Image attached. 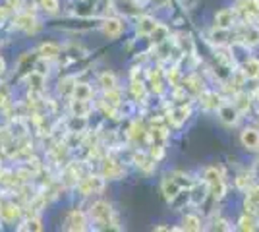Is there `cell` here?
<instances>
[{
  "instance_id": "1",
  "label": "cell",
  "mask_w": 259,
  "mask_h": 232,
  "mask_svg": "<svg viewBox=\"0 0 259 232\" xmlns=\"http://www.w3.org/2000/svg\"><path fill=\"white\" fill-rule=\"evenodd\" d=\"M203 176H205V182H207V186H209V190H211V194H213V198L215 199L225 198V194H227V184H225L223 172H221L217 166H207Z\"/></svg>"
},
{
  "instance_id": "2",
  "label": "cell",
  "mask_w": 259,
  "mask_h": 232,
  "mask_svg": "<svg viewBox=\"0 0 259 232\" xmlns=\"http://www.w3.org/2000/svg\"><path fill=\"white\" fill-rule=\"evenodd\" d=\"M91 219L97 222L101 228H108L114 224V211L107 201H97L91 205Z\"/></svg>"
},
{
  "instance_id": "3",
  "label": "cell",
  "mask_w": 259,
  "mask_h": 232,
  "mask_svg": "<svg viewBox=\"0 0 259 232\" xmlns=\"http://www.w3.org/2000/svg\"><path fill=\"white\" fill-rule=\"evenodd\" d=\"M77 190L81 196H93V194H101L105 190V176L99 174H89L77 180Z\"/></svg>"
},
{
  "instance_id": "4",
  "label": "cell",
  "mask_w": 259,
  "mask_h": 232,
  "mask_svg": "<svg viewBox=\"0 0 259 232\" xmlns=\"http://www.w3.org/2000/svg\"><path fill=\"white\" fill-rule=\"evenodd\" d=\"M64 228L66 230H74V232H81V230H87L89 226H87V219H85V213L79 209H74L70 211L68 215H66V221H64Z\"/></svg>"
},
{
  "instance_id": "5",
  "label": "cell",
  "mask_w": 259,
  "mask_h": 232,
  "mask_svg": "<svg viewBox=\"0 0 259 232\" xmlns=\"http://www.w3.org/2000/svg\"><path fill=\"white\" fill-rule=\"evenodd\" d=\"M161 190L166 201H174V199L180 196V192H182V184H180V180L174 176V174H168V176L162 180Z\"/></svg>"
},
{
  "instance_id": "6",
  "label": "cell",
  "mask_w": 259,
  "mask_h": 232,
  "mask_svg": "<svg viewBox=\"0 0 259 232\" xmlns=\"http://www.w3.org/2000/svg\"><path fill=\"white\" fill-rule=\"evenodd\" d=\"M238 10L248 20V23L259 22V0H240Z\"/></svg>"
},
{
  "instance_id": "7",
  "label": "cell",
  "mask_w": 259,
  "mask_h": 232,
  "mask_svg": "<svg viewBox=\"0 0 259 232\" xmlns=\"http://www.w3.org/2000/svg\"><path fill=\"white\" fill-rule=\"evenodd\" d=\"M124 166L120 165L116 159H105L103 161V176L108 180H118L124 176Z\"/></svg>"
},
{
  "instance_id": "8",
  "label": "cell",
  "mask_w": 259,
  "mask_h": 232,
  "mask_svg": "<svg viewBox=\"0 0 259 232\" xmlns=\"http://www.w3.org/2000/svg\"><path fill=\"white\" fill-rule=\"evenodd\" d=\"M234 23H236V10L223 8L221 12H217V16H215L217 29H230Z\"/></svg>"
},
{
  "instance_id": "9",
  "label": "cell",
  "mask_w": 259,
  "mask_h": 232,
  "mask_svg": "<svg viewBox=\"0 0 259 232\" xmlns=\"http://www.w3.org/2000/svg\"><path fill=\"white\" fill-rule=\"evenodd\" d=\"M14 27L16 29H22V31H27V33H33L39 25H37V20L33 18L31 14H18L14 18Z\"/></svg>"
},
{
  "instance_id": "10",
  "label": "cell",
  "mask_w": 259,
  "mask_h": 232,
  "mask_svg": "<svg viewBox=\"0 0 259 232\" xmlns=\"http://www.w3.org/2000/svg\"><path fill=\"white\" fill-rule=\"evenodd\" d=\"M199 103L205 111H219V107L223 105L221 95H217L215 91H201L199 93Z\"/></svg>"
},
{
  "instance_id": "11",
  "label": "cell",
  "mask_w": 259,
  "mask_h": 232,
  "mask_svg": "<svg viewBox=\"0 0 259 232\" xmlns=\"http://www.w3.org/2000/svg\"><path fill=\"white\" fill-rule=\"evenodd\" d=\"M122 31H124V22L120 18H107L103 22V33L110 39H116Z\"/></svg>"
},
{
  "instance_id": "12",
  "label": "cell",
  "mask_w": 259,
  "mask_h": 232,
  "mask_svg": "<svg viewBox=\"0 0 259 232\" xmlns=\"http://www.w3.org/2000/svg\"><path fill=\"white\" fill-rule=\"evenodd\" d=\"M246 192H248L246 201H244L246 213H249V215H259V186H251Z\"/></svg>"
},
{
  "instance_id": "13",
  "label": "cell",
  "mask_w": 259,
  "mask_h": 232,
  "mask_svg": "<svg viewBox=\"0 0 259 232\" xmlns=\"http://www.w3.org/2000/svg\"><path fill=\"white\" fill-rule=\"evenodd\" d=\"M240 142L246 149L255 151V149H259V132L255 128H246L240 135Z\"/></svg>"
},
{
  "instance_id": "14",
  "label": "cell",
  "mask_w": 259,
  "mask_h": 232,
  "mask_svg": "<svg viewBox=\"0 0 259 232\" xmlns=\"http://www.w3.org/2000/svg\"><path fill=\"white\" fill-rule=\"evenodd\" d=\"M219 116H221V120L225 122L227 126H234L240 118V112L234 105H221L219 107Z\"/></svg>"
},
{
  "instance_id": "15",
  "label": "cell",
  "mask_w": 259,
  "mask_h": 232,
  "mask_svg": "<svg viewBox=\"0 0 259 232\" xmlns=\"http://www.w3.org/2000/svg\"><path fill=\"white\" fill-rule=\"evenodd\" d=\"M20 215H22V209H20L16 203H4V205L0 207V217H2V221L16 222L20 219Z\"/></svg>"
},
{
  "instance_id": "16",
  "label": "cell",
  "mask_w": 259,
  "mask_h": 232,
  "mask_svg": "<svg viewBox=\"0 0 259 232\" xmlns=\"http://www.w3.org/2000/svg\"><path fill=\"white\" fill-rule=\"evenodd\" d=\"M159 25V22H155L151 16H141L138 20V35L141 37H149L155 31V27Z\"/></svg>"
},
{
  "instance_id": "17",
  "label": "cell",
  "mask_w": 259,
  "mask_h": 232,
  "mask_svg": "<svg viewBox=\"0 0 259 232\" xmlns=\"http://www.w3.org/2000/svg\"><path fill=\"white\" fill-rule=\"evenodd\" d=\"M70 109H72V114H74V116L87 118L89 112H91V103L85 99H74L72 101V105H70Z\"/></svg>"
},
{
  "instance_id": "18",
  "label": "cell",
  "mask_w": 259,
  "mask_h": 232,
  "mask_svg": "<svg viewBox=\"0 0 259 232\" xmlns=\"http://www.w3.org/2000/svg\"><path fill=\"white\" fill-rule=\"evenodd\" d=\"M188 116H190V107H188V105H182V107H178V109H172V111H170L168 120L172 122L174 126H182L184 122L188 120Z\"/></svg>"
},
{
  "instance_id": "19",
  "label": "cell",
  "mask_w": 259,
  "mask_h": 232,
  "mask_svg": "<svg viewBox=\"0 0 259 232\" xmlns=\"http://www.w3.org/2000/svg\"><path fill=\"white\" fill-rule=\"evenodd\" d=\"M242 74L246 79H259V60L257 58H248L242 64Z\"/></svg>"
},
{
  "instance_id": "20",
  "label": "cell",
  "mask_w": 259,
  "mask_h": 232,
  "mask_svg": "<svg viewBox=\"0 0 259 232\" xmlns=\"http://www.w3.org/2000/svg\"><path fill=\"white\" fill-rule=\"evenodd\" d=\"M240 37H242V41L248 44V47H257L259 44V27H255V25L249 23Z\"/></svg>"
},
{
  "instance_id": "21",
  "label": "cell",
  "mask_w": 259,
  "mask_h": 232,
  "mask_svg": "<svg viewBox=\"0 0 259 232\" xmlns=\"http://www.w3.org/2000/svg\"><path fill=\"white\" fill-rule=\"evenodd\" d=\"M134 161H136V165L140 166L141 170H145V172H149L153 166H155V159H153L151 155L141 153V151L134 155Z\"/></svg>"
},
{
  "instance_id": "22",
  "label": "cell",
  "mask_w": 259,
  "mask_h": 232,
  "mask_svg": "<svg viewBox=\"0 0 259 232\" xmlns=\"http://www.w3.org/2000/svg\"><path fill=\"white\" fill-rule=\"evenodd\" d=\"M72 95H74V99H85L89 101L93 97V89L89 87V83H77L74 85V91H72Z\"/></svg>"
},
{
  "instance_id": "23",
  "label": "cell",
  "mask_w": 259,
  "mask_h": 232,
  "mask_svg": "<svg viewBox=\"0 0 259 232\" xmlns=\"http://www.w3.org/2000/svg\"><path fill=\"white\" fill-rule=\"evenodd\" d=\"M130 89H132V95L136 97V101L145 99V83H143L141 79H138L136 74L132 76V85H130Z\"/></svg>"
},
{
  "instance_id": "24",
  "label": "cell",
  "mask_w": 259,
  "mask_h": 232,
  "mask_svg": "<svg viewBox=\"0 0 259 232\" xmlns=\"http://www.w3.org/2000/svg\"><path fill=\"white\" fill-rule=\"evenodd\" d=\"M99 85L108 91V89H116L118 85V81H116V76L112 74V72H103L101 76H99Z\"/></svg>"
},
{
  "instance_id": "25",
  "label": "cell",
  "mask_w": 259,
  "mask_h": 232,
  "mask_svg": "<svg viewBox=\"0 0 259 232\" xmlns=\"http://www.w3.org/2000/svg\"><path fill=\"white\" fill-rule=\"evenodd\" d=\"M149 39H151V41H153L155 44L166 43V41L170 39V37H168V29H166L164 25H161V23H159V25L155 27V31H153V33L149 35Z\"/></svg>"
},
{
  "instance_id": "26",
  "label": "cell",
  "mask_w": 259,
  "mask_h": 232,
  "mask_svg": "<svg viewBox=\"0 0 259 232\" xmlns=\"http://www.w3.org/2000/svg\"><path fill=\"white\" fill-rule=\"evenodd\" d=\"M18 230H35V232H39V230H43V222H41V219L39 217H29V219H25V221L18 226Z\"/></svg>"
},
{
  "instance_id": "27",
  "label": "cell",
  "mask_w": 259,
  "mask_h": 232,
  "mask_svg": "<svg viewBox=\"0 0 259 232\" xmlns=\"http://www.w3.org/2000/svg\"><path fill=\"white\" fill-rule=\"evenodd\" d=\"M39 55L43 56V58H56V56L60 55V47L56 43H45L41 44V49H39Z\"/></svg>"
},
{
  "instance_id": "28",
  "label": "cell",
  "mask_w": 259,
  "mask_h": 232,
  "mask_svg": "<svg viewBox=\"0 0 259 232\" xmlns=\"http://www.w3.org/2000/svg\"><path fill=\"white\" fill-rule=\"evenodd\" d=\"M105 105H108V107H118L120 103H122V95H120L118 87L116 89H108V91H105V101H103Z\"/></svg>"
},
{
  "instance_id": "29",
  "label": "cell",
  "mask_w": 259,
  "mask_h": 232,
  "mask_svg": "<svg viewBox=\"0 0 259 232\" xmlns=\"http://www.w3.org/2000/svg\"><path fill=\"white\" fill-rule=\"evenodd\" d=\"M182 230H192V232L201 230V221L195 215H186L182 221Z\"/></svg>"
},
{
  "instance_id": "30",
  "label": "cell",
  "mask_w": 259,
  "mask_h": 232,
  "mask_svg": "<svg viewBox=\"0 0 259 232\" xmlns=\"http://www.w3.org/2000/svg\"><path fill=\"white\" fill-rule=\"evenodd\" d=\"M249 105H251V99H249V95H246V93H236L234 107L238 109V112H240V114H242V112H248L249 111Z\"/></svg>"
},
{
  "instance_id": "31",
  "label": "cell",
  "mask_w": 259,
  "mask_h": 232,
  "mask_svg": "<svg viewBox=\"0 0 259 232\" xmlns=\"http://www.w3.org/2000/svg\"><path fill=\"white\" fill-rule=\"evenodd\" d=\"M238 230H257V224L253 221V217L251 215H244V217H240V221H238Z\"/></svg>"
},
{
  "instance_id": "32",
  "label": "cell",
  "mask_w": 259,
  "mask_h": 232,
  "mask_svg": "<svg viewBox=\"0 0 259 232\" xmlns=\"http://www.w3.org/2000/svg\"><path fill=\"white\" fill-rule=\"evenodd\" d=\"M12 107V97L10 89L6 85H0V111H8Z\"/></svg>"
},
{
  "instance_id": "33",
  "label": "cell",
  "mask_w": 259,
  "mask_h": 232,
  "mask_svg": "<svg viewBox=\"0 0 259 232\" xmlns=\"http://www.w3.org/2000/svg\"><path fill=\"white\" fill-rule=\"evenodd\" d=\"M149 83H151V89L157 95H161L162 91H164L161 81V72H149Z\"/></svg>"
},
{
  "instance_id": "34",
  "label": "cell",
  "mask_w": 259,
  "mask_h": 232,
  "mask_svg": "<svg viewBox=\"0 0 259 232\" xmlns=\"http://www.w3.org/2000/svg\"><path fill=\"white\" fill-rule=\"evenodd\" d=\"M74 85H76V79L74 77H66V79L60 81V85H58V93L60 95H72Z\"/></svg>"
},
{
  "instance_id": "35",
  "label": "cell",
  "mask_w": 259,
  "mask_h": 232,
  "mask_svg": "<svg viewBox=\"0 0 259 232\" xmlns=\"http://www.w3.org/2000/svg\"><path fill=\"white\" fill-rule=\"evenodd\" d=\"M182 87L190 89V91H194V93H201V91H203V87H201V83H199L197 77H186Z\"/></svg>"
},
{
  "instance_id": "36",
  "label": "cell",
  "mask_w": 259,
  "mask_h": 232,
  "mask_svg": "<svg viewBox=\"0 0 259 232\" xmlns=\"http://www.w3.org/2000/svg\"><path fill=\"white\" fill-rule=\"evenodd\" d=\"M236 186L240 190H244V192H246L248 188H251V174H249V172H242V174H238Z\"/></svg>"
},
{
  "instance_id": "37",
  "label": "cell",
  "mask_w": 259,
  "mask_h": 232,
  "mask_svg": "<svg viewBox=\"0 0 259 232\" xmlns=\"http://www.w3.org/2000/svg\"><path fill=\"white\" fill-rule=\"evenodd\" d=\"M39 2H41V8L45 12H49V14H56L58 8H60L58 0H39Z\"/></svg>"
},
{
  "instance_id": "38",
  "label": "cell",
  "mask_w": 259,
  "mask_h": 232,
  "mask_svg": "<svg viewBox=\"0 0 259 232\" xmlns=\"http://www.w3.org/2000/svg\"><path fill=\"white\" fill-rule=\"evenodd\" d=\"M33 72H37V74H41V76H47L49 74V62H47V58H39L37 62H35V70Z\"/></svg>"
},
{
  "instance_id": "39",
  "label": "cell",
  "mask_w": 259,
  "mask_h": 232,
  "mask_svg": "<svg viewBox=\"0 0 259 232\" xmlns=\"http://www.w3.org/2000/svg\"><path fill=\"white\" fill-rule=\"evenodd\" d=\"M166 76H168V81H170L172 87H180V72H178V68H170Z\"/></svg>"
},
{
  "instance_id": "40",
  "label": "cell",
  "mask_w": 259,
  "mask_h": 232,
  "mask_svg": "<svg viewBox=\"0 0 259 232\" xmlns=\"http://www.w3.org/2000/svg\"><path fill=\"white\" fill-rule=\"evenodd\" d=\"M83 128H85V118L74 116V118H72V124H70V132L76 133L77 130H83Z\"/></svg>"
},
{
  "instance_id": "41",
  "label": "cell",
  "mask_w": 259,
  "mask_h": 232,
  "mask_svg": "<svg viewBox=\"0 0 259 232\" xmlns=\"http://www.w3.org/2000/svg\"><path fill=\"white\" fill-rule=\"evenodd\" d=\"M10 140V130L8 128H0V144H6Z\"/></svg>"
},
{
  "instance_id": "42",
  "label": "cell",
  "mask_w": 259,
  "mask_h": 232,
  "mask_svg": "<svg viewBox=\"0 0 259 232\" xmlns=\"http://www.w3.org/2000/svg\"><path fill=\"white\" fill-rule=\"evenodd\" d=\"M195 2H197V0H182V4L186 6V8H188V10H192V8H194Z\"/></svg>"
},
{
  "instance_id": "43",
  "label": "cell",
  "mask_w": 259,
  "mask_h": 232,
  "mask_svg": "<svg viewBox=\"0 0 259 232\" xmlns=\"http://www.w3.org/2000/svg\"><path fill=\"white\" fill-rule=\"evenodd\" d=\"M4 72H6V62H4V58L0 56V76H2Z\"/></svg>"
},
{
  "instance_id": "44",
  "label": "cell",
  "mask_w": 259,
  "mask_h": 232,
  "mask_svg": "<svg viewBox=\"0 0 259 232\" xmlns=\"http://www.w3.org/2000/svg\"><path fill=\"white\" fill-rule=\"evenodd\" d=\"M0 163H2V153H0Z\"/></svg>"
},
{
  "instance_id": "45",
  "label": "cell",
  "mask_w": 259,
  "mask_h": 232,
  "mask_svg": "<svg viewBox=\"0 0 259 232\" xmlns=\"http://www.w3.org/2000/svg\"><path fill=\"white\" fill-rule=\"evenodd\" d=\"M130 2H136V0H130Z\"/></svg>"
},
{
  "instance_id": "46",
  "label": "cell",
  "mask_w": 259,
  "mask_h": 232,
  "mask_svg": "<svg viewBox=\"0 0 259 232\" xmlns=\"http://www.w3.org/2000/svg\"><path fill=\"white\" fill-rule=\"evenodd\" d=\"M257 114H259V112H257Z\"/></svg>"
}]
</instances>
